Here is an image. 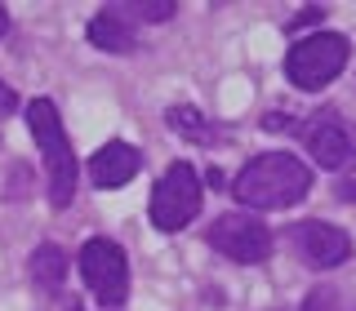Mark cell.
I'll return each instance as SVG.
<instances>
[{
	"instance_id": "1",
	"label": "cell",
	"mask_w": 356,
	"mask_h": 311,
	"mask_svg": "<svg viewBox=\"0 0 356 311\" xmlns=\"http://www.w3.org/2000/svg\"><path fill=\"white\" fill-rule=\"evenodd\" d=\"M232 192L245 209H289L312 192V169L285 151H263L236 174Z\"/></svg>"
},
{
	"instance_id": "2",
	"label": "cell",
	"mask_w": 356,
	"mask_h": 311,
	"mask_svg": "<svg viewBox=\"0 0 356 311\" xmlns=\"http://www.w3.org/2000/svg\"><path fill=\"white\" fill-rule=\"evenodd\" d=\"M27 129L36 138V151L44 156V169H49V205L54 209H67L76 196V156H72V142H67V129L58 120V107L49 98H36L27 107Z\"/></svg>"
},
{
	"instance_id": "3",
	"label": "cell",
	"mask_w": 356,
	"mask_h": 311,
	"mask_svg": "<svg viewBox=\"0 0 356 311\" xmlns=\"http://www.w3.org/2000/svg\"><path fill=\"white\" fill-rule=\"evenodd\" d=\"M348 67V36L339 31H316L289 44L285 53V76L294 89H321Z\"/></svg>"
},
{
	"instance_id": "4",
	"label": "cell",
	"mask_w": 356,
	"mask_h": 311,
	"mask_svg": "<svg viewBox=\"0 0 356 311\" xmlns=\"http://www.w3.org/2000/svg\"><path fill=\"white\" fill-rule=\"evenodd\" d=\"M196 214H200V178L187 160H178L161 174V183H156V192H152V227L156 231H178Z\"/></svg>"
},
{
	"instance_id": "5",
	"label": "cell",
	"mask_w": 356,
	"mask_h": 311,
	"mask_svg": "<svg viewBox=\"0 0 356 311\" xmlns=\"http://www.w3.org/2000/svg\"><path fill=\"white\" fill-rule=\"evenodd\" d=\"M81 276L85 285L94 289V298L103 307H120L129 294V262H125V249L107 236H94L81 244Z\"/></svg>"
},
{
	"instance_id": "6",
	"label": "cell",
	"mask_w": 356,
	"mask_h": 311,
	"mask_svg": "<svg viewBox=\"0 0 356 311\" xmlns=\"http://www.w3.org/2000/svg\"><path fill=\"white\" fill-rule=\"evenodd\" d=\"M209 244L232 262H267L272 258V231L267 222H259L254 214H222L209 227Z\"/></svg>"
},
{
	"instance_id": "7",
	"label": "cell",
	"mask_w": 356,
	"mask_h": 311,
	"mask_svg": "<svg viewBox=\"0 0 356 311\" xmlns=\"http://www.w3.org/2000/svg\"><path fill=\"white\" fill-rule=\"evenodd\" d=\"M294 249H298V258H303L307 267L330 271V267H339V262L352 258V236L343 227H334V222L307 218V222L294 227Z\"/></svg>"
},
{
	"instance_id": "8",
	"label": "cell",
	"mask_w": 356,
	"mask_h": 311,
	"mask_svg": "<svg viewBox=\"0 0 356 311\" xmlns=\"http://www.w3.org/2000/svg\"><path fill=\"white\" fill-rule=\"evenodd\" d=\"M303 142H307V151L316 156L321 169H343V165L356 160V142H352V133H348L339 111H316V116H307Z\"/></svg>"
},
{
	"instance_id": "9",
	"label": "cell",
	"mask_w": 356,
	"mask_h": 311,
	"mask_svg": "<svg viewBox=\"0 0 356 311\" xmlns=\"http://www.w3.org/2000/svg\"><path fill=\"white\" fill-rule=\"evenodd\" d=\"M138 169H143V156L134 151L129 142H103V147L89 156V178H94V187H125Z\"/></svg>"
},
{
	"instance_id": "10",
	"label": "cell",
	"mask_w": 356,
	"mask_h": 311,
	"mask_svg": "<svg viewBox=\"0 0 356 311\" xmlns=\"http://www.w3.org/2000/svg\"><path fill=\"white\" fill-rule=\"evenodd\" d=\"M89 44L94 49H107V53H134L138 49V36H134V27L120 14H111L103 5L98 9V18L89 22Z\"/></svg>"
},
{
	"instance_id": "11",
	"label": "cell",
	"mask_w": 356,
	"mask_h": 311,
	"mask_svg": "<svg viewBox=\"0 0 356 311\" xmlns=\"http://www.w3.org/2000/svg\"><path fill=\"white\" fill-rule=\"evenodd\" d=\"M31 280H36L44 294H58L63 280H67V253L58 244H40L36 253H31Z\"/></svg>"
},
{
	"instance_id": "12",
	"label": "cell",
	"mask_w": 356,
	"mask_h": 311,
	"mask_svg": "<svg viewBox=\"0 0 356 311\" xmlns=\"http://www.w3.org/2000/svg\"><path fill=\"white\" fill-rule=\"evenodd\" d=\"M170 129L174 133H183V138H192L200 142V147H209V142H218V129H214V120H205L196 107H170Z\"/></svg>"
},
{
	"instance_id": "13",
	"label": "cell",
	"mask_w": 356,
	"mask_h": 311,
	"mask_svg": "<svg viewBox=\"0 0 356 311\" xmlns=\"http://www.w3.org/2000/svg\"><path fill=\"white\" fill-rule=\"evenodd\" d=\"M111 14L138 18V22H165L170 14H178V5H174V0H147V5H138V0H125V5H111Z\"/></svg>"
},
{
	"instance_id": "14",
	"label": "cell",
	"mask_w": 356,
	"mask_h": 311,
	"mask_svg": "<svg viewBox=\"0 0 356 311\" xmlns=\"http://www.w3.org/2000/svg\"><path fill=\"white\" fill-rule=\"evenodd\" d=\"M263 129H272V133L294 129V116H289V111H267V116H263Z\"/></svg>"
},
{
	"instance_id": "15",
	"label": "cell",
	"mask_w": 356,
	"mask_h": 311,
	"mask_svg": "<svg viewBox=\"0 0 356 311\" xmlns=\"http://www.w3.org/2000/svg\"><path fill=\"white\" fill-rule=\"evenodd\" d=\"M325 18V9H316V5H307V9H298V18L289 22V31H298V27H312V22H321Z\"/></svg>"
},
{
	"instance_id": "16",
	"label": "cell",
	"mask_w": 356,
	"mask_h": 311,
	"mask_svg": "<svg viewBox=\"0 0 356 311\" xmlns=\"http://www.w3.org/2000/svg\"><path fill=\"white\" fill-rule=\"evenodd\" d=\"M14 107H18V94H14L9 85H0V116H9Z\"/></svg>"
},
{
	"instance_id": "17",
	"label": "cell",
	"mask_w": 356,
	"mask_h": 311,
	"mask_svg": "<svg viewBox=\"0 0 356 311\" xmlns=\"http://www.w3.org/2000/svg\"><path fill=\"white\" fill-rule=\"evenodd\" d=\"M339 200H348V205H356V183H339Z\"/></svg>"
},
{
	"instance_id": "18",
	"label": "cell",
	"mask_w": 356,
	"mask_h": 311,
	"mask_svg": "<svg viewBox=\"0 0 356 311\" xmlns=\"http://www.w3.org/2000/svg\"><path fill=\"white\" fill-rule=\"evenodd\" d=\"M5 31H9V9L0 5V36H5Z\"/></svg>"
},
{
	"instance_id": "19",
	"label": "cell",
	"mask_w": 356,
	"mask_h": 311,
	"mask_svg": "<svg viewBox=\"0 0 356 311\" xmlns=\"http://www.w3.org/2000/svg\"><path fill=\"white\" fill-rule=\"evenodd\" d=\"M67 311H85V303H72V307H67Z\"/></svg>"
}]
</instances>
